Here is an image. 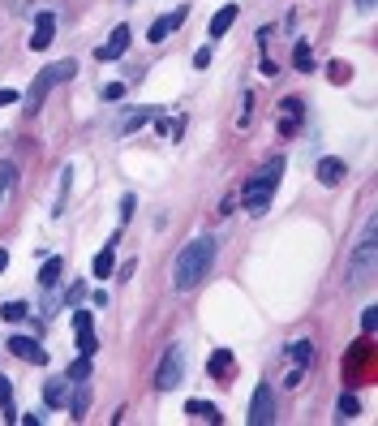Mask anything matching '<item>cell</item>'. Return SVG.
<instances>
[{"mask_svg":"<svg viewBox=\"0 0 378 426\" xmlns=\"http://www.w3.org/2000/svg\"><path fill=\"white\" fill-rule=\"evenodd\" d=\"M215 263V237H193L189 245H180L176 263H172V289L189 293L193 284H202V276Z\"/></svg>","mask_w":378,"mask_h":426,"instance_id":"cell-1","label":"cell"},{"mask_svg":"<svg viewBox=\"0 0 378 426\" xmlns=\"http://www.w3.org/2000/svg\"><path fill=\"white\" fill-rule=\"evenodd\" d=\"M279 172H284V159H267L258 168V177L250 186H245V211H250V216H262V211L271 207V194H275V186H279Z\"/></svg>","mask_w":378,"mask_h":426,"instance_id":"cell-2","label":"cell"},{"mask_svg":"<svg viewBox=\"0 0 378 426\" xmlns=\"http://www.w3.org/2000/svg\"><path fill=\"white\" fill-rule=\"evenodd\" d=\"M180 379H185V345H168V353H163V362L155 366V392H172Z\"/></svg>","mask_w":378,"mask_h":426,"instance_id":"cell-3","label":"cell"},{"mask_svg":"<svg viewBox=\"0 0 378 426\" xmlns=\"http://www.w3.org/2000/svg\"><path fill=\"white\" fill-rule=\"evenodd\" d=\"M374 237H378V220H366V233H361V245L353 254V267H349V280L361 284L374 276Z\"/></svg>","mask_w":378,"mask_h":426,"instance_id":"cell-4","label":"cell"},{"mask_svg":"<svg viewBox=\"0 0 378 426\" xmlns=\"http://www.w3.org/2000/svg\"><path fill=\"white\" fill-rule=\"evenodd\" d=\"M267 422H275V396L267 383H258L254 401H250V426H267Z\"/></svg>","mask_w":378,"mask_h":426,"instance_id":"cell-5","label":"cell"},{"mask_svg":"<svg viewBox=\"0 0 378 426\" xmlns=\"http://www.w3.org/2000/svg\"><path fill=\"white\" fill-rule=\"evenodd\" d=\"M9 353L22 357V362H30V366H43L47 362V349L39 345V340H30V336H9Z\"/></svg>","mask_w":378,"mask_h":426,"instance_id":"cell-6","label":"cell"},{"mask_svg":"<svg viewBox=\"0 0 378 426\" xmlns=\"http://www.w3.org/2000/svg\"><path fill=\"white\" fill-rule=\"evenodd\" d=\"M125 47H129V26L121 22V26L108 35V43L95 47V56H99V60H117V56H125Z\"/></svg>","mask_w":378,"mask_h":426,"instance_id":"cell-7","label":"cell"},{"mask_svg":"<svg viewBox=\"0 0 378 426\" xmlns=\"http://www.w3.org/2000/svg\"><path fill=\"white\" fill-rule=\"evenodd\" d=\"M185 18H189V9H185V5H180L176 13H168V18H155V22H151V30H146V39H151V43H163V39H168V30H176Z\"/></svg>","mask_w":378,"mask_h":426,"instance_id":"cell-8","label":"cell"},{"mask_svg":"<svg viewBox=\"0 0 378 426\" xmlns=\"http://www.w3.org/2000/svg\"><path fill=\"white\" fill-rule=\"evenodd\" d=\"M52 39H56V18H52V13H39V18H35V35H30V47L43 52Z\"/></svg>","mask_w":378,"mask_h":426,"instance_id":"cell-9","label":"cell"},{"mask_svg":"<svg viewBox=\"0 0 378 426\" xmlns=\"http://www.w3.org/2000/svg\"><path fill=\"white\" fill-rule=\"evenodd\" d=\"M52 82H56V78H52V69H43L35 82H30V95H26V112H39V108H43V100H47V87H52Z\"/></svg>","mask_w":378,"mask_h":426,"instance_id":"cell-10","label":"cell"},{"mask_svg":"<svg viewBox=\"0 0 378 426\" xmlns=\"http://www.w3.org/2000/svg\"><path fill=\"white\" fill-rule=\"evenodd\" d=\"M314 177L322 186H340L344 181V159H335V155H327V159H318V168H314Z\"/></svg>","mask_w":378,"mask_h":426,"instance_id":"cell-11","label":"cell"},{"mask_svg":"<svg viewBox=\"0 0 378 426\" xmlns=\"http://www.w3.org/2000/svg\"><path fill=\"white\" fill-rule=\"evenodd\" d=\"M121 237H112V245H117ZM112 245H104L99 254H95V263H91V271L99 276V280H112V276H117V258H112Z\"/></svg>","mask_w":378,"mask_h":426,"instance_id":"cell-12","label":"cell"},{"mask_svg":"<svg viewBox=\"0 0 378 426\" xmlns=\"http://www.w3.org/2000/svg\"><path fill=\"white\" fill-rule=\"evenodd\" d=\"M233 22H237V5H224V9L215 13V18H211V39H224Z\"/></svg>","mask_w":378,"mask_h":426,"instance_id":"cell-13","label":"cell"},{"mask_svg":"<svg viewBox=\"0 0 378 426\" xmlns=\"http://www.w3.org/2000/svg\"><path fill=\"white\" fill-rule=\"evenodd\" d=\"M211 379H215V383H224V374L228 370H233V353H228V349H220V353H211Z\"/></svg>","mask_w":378,"mask_h":426,"instance_id":"cell-14","label":"cell"},{"mask_svg":"<svg viewBox=\"0 0 378 426\" xmlns=\"http://www.w3.org/2000/svg\"><path fill=\"white\" fill-rule=\"evenodd\" d=\"M185 414H189V418H198V422H220V409L211 405V401H189V405H185Z\"/></svg>","mask_w":378,"mask_h":426,"instance_id":"cell-15","label":"cell"},{"mask_svg":"<svg viewBox=\"0 0 378 426\" xmlns=\"http://www.w3.org/2000/svg\"><path fill=\"white\" fill-rule=\"evenodd\" d=\"M0 409H5V422H18V409H13V383L0 374Z\"/></svg>","mask_w":378,"mask_h":426,"instance_id":"cell-16","label":"cell"},{"mask_svg":"<svg viewBox=\"0 0 378 426\" xmlns=\"http://www.w3.org/2000/svg\"><path fill=\"white\" fill-rule=\"evenodd\" d=\"M69 409H73V418H78V422L86 418V409H91V388H86V379L78 383V392H73V405H69Z\"/></svg>","mask_w":378,"mask_h":426,"instance_id":"cell-17","label":"cell"},{"mask_svg":"<svg viewBox=\"0 0 378 426\" xmlns=\"http://www.w3.org/2000/svg\"><path fill=\"white\" fill-rule=\"evenodd\" d=\"M56 280H60V258L52 254V258H47V263L39 267V284H43V289H52Z\"/></svg>","mask_w":378,"mask_h":426,"instance_id":"cell-18","label":"cell"},{"mask_svg":"<svg viewBox=\"0 0 378 426\" xmlns=\"http://www.w3.org/2000/svg\"><path fill=\"white\" fill-rule=\"evenodd\" d=\"M292 60H297V69H301V74L314 69V56H309V43H305V39H297V47H292Z\"/></svg>","mask_w":378,"mask_h":426,"instance_id":"cell-19","label":"cell"},{"mask_svg":"<svg viewBox=\"0 0 378 426\" xmlns=\"http://www.w3.org/2000/svg\"><path fill=\"white\" fill-rule=\"evenodd\" d=\"M26 302H5V306H0V319H5V323H22L26 319Z\"/></svg>","mask_w":378,"mask_h":426,"instance_id":"cell-20","label":"cell"},{"mask_svg":"<svg viewBox=\"0 0 378 426\" xmlns=\"http://www.w3.org/2000/svg\"><path fill=\"white\" fill-rule=\"evenodd\" d=\"M151 117H155V112H151V108H142V112H129V117L121 121V134H134V129H138V125H146V121H151Z\"/></svg>","mask_w":378,"mask_h":426,"instance_id":"cell-21","label":"cell"},{"mask_svg":"<svg viewBox=\"0 0 378 426\" xmlns=\"http://www.w3.org/2000/svg\"><path fill=\"white\" fill-rule=\"evenodd\" d=\"M43 401L56 409V405L64 401V379H47V383H43Z\"/></svg>","mask_w":378,"mask_h":426,"instance_id":"cell-22","label":"cell"},{"mask_svg":"<svg viewBox=\"0 0 378 426\" xmlns=\"http://www.w3.org/2000/svg\"><path fill=\"white\" fill-rule=\"evenodd\" d=\"M13 181H18V168L5 159V164H0V203H5V194L13 190Z\"/></svg>","mask_w":378,"mask_h":426,"instance_id":"cell-23","label":"cell"},{"mask_svg":"<svg viewBox=\"0 0 378 426\" xmlns=\"http://www.w3.org/2000/svg\"><path fill=\"white\" fill-rule=\"evenodd\" d=\"M82 379H91V353H82L78 362L69 366V383H82Z\"/></svg>","mask_w":378,"mask_h":426,"instance_id":"cell-24","label":"cell"},{"mask_svg":"<svg viewBox=\"0 0 378 426\" xmlns=\"http://www.w3.org/2000/svg\"><path fill=\"white\" fill-rule=\"evenodd\" d=\"M361 414V401L353 396V392H344V396H340V418H357Z\"/></svg>","mask_w":378,"mask_h":426,"instance_id":"cell-25","label":"cell"},{"mask_svg":"<svg viewBox=\"0 0 378 426\" xmlns=\"http://www.w3.org/2000/svg\"><path fill=\"white\" fill-rule=\"evenodd\" d=\"M73 74H78V65H73V60H60V65H52V78H56V82L73 78Z\"/></svg>","mask_w":378,"mask_h":426,"instance_id":"cell-26","label":"cell"},{"mask_svg":"<svg viewBox=\"0 0 378 426\" xmlns=\"http://www.w3.org/2000/svg\"><path fill=\"white\" fill-rule=\"evenodd\" d=\"M73 327H78V332H95V319H91V310H78V315H73Z\"/></svg>","mask_w":378,"mask_h":426,"instance_id":"cell-27","label":"cell"},{"mask_svg":"<svg viewBox=\"0 0 378 426\" xmlns=\"http://www.w3.org/2000/svg\"><path fill=\"white\" fill-rule=\"evenodd\" d=\"M99 345H95V332H78V353H95Z\"/></svg>","mask_w":378,"mask_h":426,"instance_id":"cell-28","label":"cell"},{"mask_svg":"<svg viewBox=\"0 0 378 426\" xmlns=\"http://www.w3.org/2000/svg\"><path fill=\"white\" fill-rule=\"evenodd\" d=\"M327 69H331V82H349V65H344V60H331Z\"/></svg>","mask_w":378,"mask_h":426,"instance_id":"cell-29","label":"cell"},{"mask_svg":"<svg viewBox=\"0 0 378 426\" xmlns=\"http://www.w3.org/2000/svg\"><path fill=\"white\" fill-rule=\"evenodd\" d=\"M288 353L297 357V362H309V340H297V345H288Z\"/></svg>","mask_w":378,"mask_h":426,"instance_id":"cell-30","label":"cell"},{"mask_svg":"<svg viewBox=\"0 0 378 426\" xmlns=\"http://www.w3.org/2000/svg\"><path fill=\"white\" fill-rule=\"evenodd\" d=\"M104 100H125V82H108V87H104Z\"/></svg>","mask_w":378,"mask_h":426,"instance_id":"cell-31","label":"cell"},{"mask_svg":"<svg viewBox=\"0 0 378 426\" xmlns=\"http://www.w3.org/2000/svg\"><path fill=\"white\" fill-rule=\"evenodd\" d=\"M134 207H138V203H134V194H125V199H121V224L134 216Z\"/></svg>","mask_w":378,"mask_h":426,"instance_id":"cell-32","label":"cell"},{"mask_svg":"<svg viewBox=\"0 0 378 426\" xmlns=\"http://www.w3.org/2000/svg\"><path fill=\"white\" fill-rule=\"evenodd\" d=\"M82 293H86V284H73L69 293H64V302H69V306H78V302H82Z\"/></svg>","mask_w":378,"mask_h":426,"instance_id":"cell-33","label":"cell"},{"mask_svg":"<svg viewBox=\"0 0 378 426\" xmlns=\"http://www.w3.org/2000/svg\"><path fill=\"white\" fill-rule=\"evenodd\" d=\"M193 65H198V69H206V65H211V47H198V52H193Z\"/></svg>","mask_w":378,"mask_h":426,"instance_id":"cell-34","label":"cell"},{"mask_svg":"<svg viewBox=\"0 0 378 426\" xmlns=\"http://www.w3.org/2000/svg\"><path fill=\"white\" fill-rule=\"evenodd\" d=\"M361 327H366V332H374V327H378V315H374V306L366 310V315H361Z\"/></svg>","mask_w":378,"mask_h":426,"instance_id":"cell-35","label":"cell"},{"mask_svg":"<svg viewBox=\"0 0 378 426\" xmlns=\"http://www.w3.org/2000/svg\"><path fill=\"white\" fill-rule=\"evenodd\" d=\"M301 374H305V370H301V362H297V366L288 370V379H284V383H288V388H297V383H301Z\"/></svg>","mask_w":378,"mask_h":426,"instance_id":"cell-36","label":"cell"},{"mask_svg":"<svg viewBox=\"0 0 378 426\" xmlns=\"http://www.w3.org/2000/svg\"><path fill=\"white\" fill-rule=\"evenodd\" d=\"M9 104H18V91H0V108H9Z\"/></svg>","mask_w":378,"mask_h":426,"instance_id":"cell-37","label":"cell"},{"mask_svg":"<svg viewBox=\"0 0 378 426\" xmlns=\"http://www.w3.org/2000/svg\"><path fill=\"white\" fill-rule=\"evenodd\" d=\"M357 9H361V13H370V9H374V0H357Z\"/></svg>","mask_w":378,"mask_h":426,"instance_id":"cell-38","label":"cell"},{"mask_svg":"<svg viewBox=\"0 0 378 426\" xmlns=\"http://www.w3.org/2000/svg\"><path fill=\"white\" fill-rule=\"evenodd\" d=\"M5 267H9V254H5V250H0V271H5Z\"/></svg>","mask_w":378,"mask_h":426,"instance_id":"cell-39","label":"cell"}]
</instances>
